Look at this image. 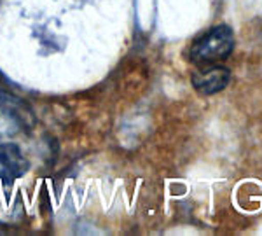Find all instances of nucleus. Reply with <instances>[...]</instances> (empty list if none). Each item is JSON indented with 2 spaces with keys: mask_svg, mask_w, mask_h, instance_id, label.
I'll return each instance as SVG.
<instances>
[{
  "mask_svg": "<svg viewBox=\"0 0 262 236\" xmlns=\"http://www.w3.org/2000/svg\"><path fill=\"white\" fill-rule=\"evenodd\" d=\"M229 81H231L229 69L219 65V63L200 67L191 77L192 88L203 96H212L221 93L222 90L227 88Z\"/></svg>",
  "mask_w": 262,
  "mask_h": 236,
  "instance_id": "f03ea898",
  "label": "nucleus"
},
{
  "mask_svg": "<svg viewBox=\"0 0 262 236\" xmlns=\"http://www.w3.org/2000/svg\"><path fill=\"white\" fill-rule=\"evenodd\" d=\"M30 168L23 151L16 144H0V182L14 184Z\"/></svg>",
  "mask_w": 262,
  "mask_h": 236,
  "instance_id": "7ed1b4c3",
  "label": "nucleus"
},
{
  "mask_svg": "<svg viewBox=\"0 0 262 236\" xmlns=\"http://www.w3.org/2000/svg\"><path fill=\"white\" fill-rule=\"evenodd\" d=\"M234 49V33L227 25H217L194 39L187 49L189 61L198 67L215 65L231 56Z\"/></svg>",
  "mask_w": 262,
  "mask_h": 236,
  "instance_id": "f257e3e1",
  "label": "nucleus"
}]
</instances>
